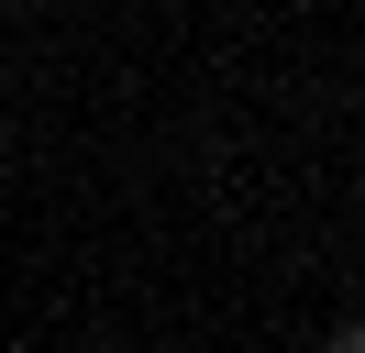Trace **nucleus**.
Segmentation results:
<instances>
[{
  "mask_svg": "<svg viewBox=\"0 0 365 353\" xmlns=\"http://www.w3.org/2000/svg\"><path fill=\"white\" fill-rule=\"evenodd\" d=\"M332 353H365V331H343V342H332Z\"/></svg>",
  "mask_w": 365,
  "mask_h": 353,
  "instance_id": "nucleus-1",
  "label": "nucleus"
}]
</instances>
